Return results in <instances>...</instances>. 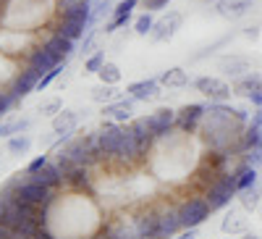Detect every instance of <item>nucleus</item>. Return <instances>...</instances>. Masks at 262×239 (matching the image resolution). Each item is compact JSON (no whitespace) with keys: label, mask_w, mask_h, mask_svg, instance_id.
<instances>
[{"label":"nucleus","mask_w":262,"mask_h":239,"mask_svg":"<svg viewBox=\"0 0 262 239\" xmlns=\"http://www.w3.org/2000/svg\"><path fill=\"white\" fill-rule=\"evenodd\" d=\"M176 239H196V229H186V231L176 234Z\"/></svg>","instance_id":"obj_42"},{"label":"nucleus","mask_w":262,"mask_h":239,"mask_svg":"<svg viewBox=\"0 0 262 239\" xmlns=\"http://www.w3.org/2000/svg\"><path fill=\"white\" fill-rule=\"evenodd\" d=\"M29 147H32V137H27V134H13L8 140V150L13 155H24Z\"/></svg>","instance_id":"obj_28"},{"label":"nucleus","mask_w":262,"mask_h":239,"mask_svg":"<svg viewBox=\"0 0 262 239\" xmlns=\"http://www.w3.org/2000/svg\"><path fill=\"white\" fill-rule=\"evenodd\" d=\"M221 71L228 76H244L249 71V58L244 55H226L221 58Z\"/></svg>","instance_id":"obj_19"},{"label":"nucleus","mask_w":262,"mask_h":239,"mask_svg":"<svg viewBox=\"0 0 262 239\" xmlns=\"http://www.w3.org/2000/svg\"><path fill=\"white\" fill-rule=\"evenodd\" d=\"M152 27H155V21H152V16H149V13H144V16H139V18L134 21V32H137V34H142V37H144V34H149V32H152Z\"/></svg>","instance_id":"obj_33"},{"label":"nucleus","mask_w":262,"mask_h":239,"mask_svg":"<svg viewBox=\"0 0 262 239\" xmlns=\"http://www.w3.org/2000/svg\"><path fill=\"white\" fill-rule=\"evenodd\" d=\"M170 0H144V6L149 8V11H158V8H163V6H168Z\"/></svg>","instance_id":"obj_39"},{"label":"nucleus","mask_w":262,"mask_h":239,"mask_svg":"<svg viewBox=\"0 0 262 239\" xmlns=\"http://www.w3.org/2000/svg\"><path fill=\"white\" fill-rule=\"evenodd\" d=\"M131 108H134V97L131 100H113L102 108V116L113 118V121H128L131 118Z\"/></svg>","instance_id":"obj_17"},{"label":"nucleus","mask_w":262,"mask_h":239,"mask_svg":"<svg viewBox=\"0 0 262 239\" xmlns=\"http://www.w3.org/2000/svg\"><path fill=\"white\" fill-rule=\"evenodd\" d=\"M63 182L74 187L76 192H90L92 189V176H90V168L86 166H71V171L63 173Z\"/></svg>","instance_id":"obj_10"},{"label":"nucleus","mask_w":262,"mask_h":239,"mask_svg":"<svg viewBox=\"0 0 262 239\" xmlns=\"http://www.w3.org/2000/svg\"><path fill=\"white\" fill-rule=\"evenodd\" d=\"M238 203H242L244 210H257V205H259V194L254 192V187L242 189V192H238Z\"/></svg>","instance_id":"obj_30"},{"label":"nucleus","mask_w":262,"mask_h":239,"mask_svg":"<svg viewBox=\"0 0 262 239\" xmlns=\"http://www.w3.org/2000/svg\"><path fill=\"white\" fill-rule=\"evenodd\" d=\"M121 140H123V129L121 126H116V124H102L100 126V132H97V147H100L102 161L118 158Z\"/></svg>","instance_id":"obj_4"},{"label":"nucleus","mask_w":262,"mask_h":239,"mask_svg":"<svg viewBox=\"0 0 262 239\" xmlns=\"http://www.w3.org/2000/svg\"><path fill=\"white\" fill-rule=\"evenodd\" d=\"M238 194V184H236V171L231 173V171H226V173H221L210 187H207V192H205V200H207V205H210V210H221L223 205H228L231 203V197H236Z\"/></svg>","instance_id":"obj_1"},{"label":"nucleus","mask_w":262,"mask_h":239,"mask_svg":"<svg viewBox=\"0 0 262 239\" xmlns=\"http://www.w3.org/2000/svg\"><path fill=\"white\" fill-rule=\"evenodd\" d=\"M259 194H262V189H259Z\"/></svg>","instance_id":"obj_46"},{"label":"nucleus","mask_w":262,"mask_h":239,"mask_svg":"<svg viewBox=\"0 0 262 239\" xmlns=\"http://www.w3.org/2000/svg\"><path fill=\"white\" fill-rule=\"evenodd\" d=\"M39 71L37 69H32V66H27L24 71H21L16 79H13V84H11V95L16 97V100H21V97H27L32 90H37V82H39Z\"/></svg>","instance_id":"obj_6"},{"label":"nucleus","mask_w":262,"mask_h":239,"mask_svg":"<svg viewBox=\"0 0 262 239\" xmlns=\"http://www.w3.org/2000/svg\"><path fill=\"white\" fill-rule=\"evenodd\" d=\"M221 229H223L226 234H238V231H247V221L231 213V215H226V221L221 224Z\"/></svg>","instance_id":"obj_31"},{"label":"nucleus","mask_w":262,"mask_h":239,"mask_svg":"<svg viewBox=\"0 0 262 239\" xmlns=\"http://www.w3.org/2000/svg\"><path fill=\"white\" fill-rule=\"evenodd\" d=\"M76 113L74 111H60L55 118H53V132L60 134V137H71V132L76 129Z\"/></svg>","instance_id":"obj_20"},{"label":"nucleus","mask_w":262,"mask_h":239,"mask_svg":"<svg viewBox=\"0 0 262 239\" xmlns=\"http://www.w3.org/2000/svg\"><path fill=\"white\" fill-rule=\"evenodd\" d=\"M259 147H262V142H259Z\"/></svg>","instance_id":"obj_47"},{"label":"nucleus","mask_w":262,"mask_h":239,"mask_svg":"<svg viewBox=\"0 0 262 239\" xmlns=\"http://www.w3.org/2000/svg\"><path fill=\"white\" fill-rule=\"evenodd\" d=\"M149 121V129L152 134H155V140L170 134V129L176 126V111H170V108H160V111H155L152 116H147Z\"/></svg>","instance_id":"obj_7"},{"label":"nucleus","mask_w":262,"mask_h":239,"mask_svg":"<svg viewBox=\"0 0 262 239\" xmlns=\"http://www.w3.org/2000/svg\"><path fill=\"white\" fill-rule=\"evenodd\" d=\"M247 100H249L252 105H257V108H262V90H259V92H252V95H249Z\"/></svg>","instance_id":"obj_41"},{"label":"nucleus","mask_w":262,"mask_h":239,"mask_svg":"<svg viewBox=\"0 0 262 239\" xmlns=\"http://www.w3.org/2000/svg\"><path fill=\"white\" fill-rule=\"evenodd\" d=\"M181 24V13H170L168 18H163V21H158L155 27H152V39L155 42H163V39H170L173 37V32H176V27Z\"/></svg>","instance_id":"obj_15"},{"label":"nucleus","mask_w":262,"mask_h":239,"mask_svg":"<svg viewBox=\"0 0 262 239\" xmlns=\"http://www.w3.org/2000/svg\"><path fill=\"white\" fill-rule=\"evenodd\" d=\"M29 66L37 69L39 74H48V71H53L55 66H60V61H58L45 45H42V48H37V50L29 53Z\"/></svg>","instance_id":"obj_12"},{"label":"nucleus","mask_w":262,"mask_h":239,"mask_svg":"<svg viewBox=\"0 0 262 239\" xmlns=\"http://www.w3.org/2000/svg\"><path fill=\"white\" fill-rule=\"evenodd\" d=\"M259 90H262V76H257V74H244L233 84V92L242 97H249L252 92H259Z\"/></svg>","instance_id":"obj_21"},{"label":"nucleus","mask_w":262,"mask_h":239,"mask_svg":"<svg viewBox=\"0 0 262 239\" xmlns=\"http://www.w3.org/2000/svg\"><path fill=\"white\" fill-rule=\"evenodd\" d=\"M163 87H186L189 84V76H186V71L184 69H168V71H163V76L158 79Z\"/></svg>","instance_id":"obj_22"},{"label":"nucleus","mask_w":262,"mask_h":239,"mask_svg":"<svg viewBox=\"0 0 262 239\" xmlns=\"http://www.w3.org/2000/svg\"><path fill=\"white\" fill-rule=\"evenodd\" d=\"M194 87L200 90L205 97H210L212 103H223L228 95H231V87L223 82V79H215V76H200L194 82Z\"/></svg>","instance_id":"obj_5"},{"label":"nucleus","mask_w":262,"mask_h":239,"mask_svg":"<svg viewBox=\"0 0 262 239\" xmlns=\"http://www.w3.org/2000/svg\"><path fill=\"white\" fill-rule=\"evenodd\" d=\"M48 163H50V161H48V155H39V158H34V161L29 163V168H27V171H29V173H34V171H39L42 166H48Z\"/></svg>","instance_id":"obj_38"},{"label":"nucleus","mask_w":262,"mask_h":239,"mask_svg":"<svg viewBox=\"0 0 262 239\" xmlns=\"http://www.w3.org/2000/svg\"><path fill=\"white\" fill-rule=\"evenodd\" d=\"M102 66H105V53H95V55L86 58L84 71H86V74H100V69H102Z\"/></svg>","instance_id":"obj_32"},{"label":"nucleus","mask_w":262,"mask_h":239,"mask_svg":"<svg viewBox=\"0 0 262 239\" xmlns=\"http://www.w3.org/2000/svg\"><path fill=\"white\" fill-rule=\"evenodd\" d=\"M244 239H259V236H254V234H244Z\"/></svg>","instance_id":"obj_45"},{"label":"nucleus","mask_w":262,"mask_h":239,"mask_svg":"<svg viewBox=\"0 0 262 239\" xmlns=\"http://www.w3.org/2000/svg\"><path fill=\"white\" fill-rule=\"evenodd\" d=\"M259 142H262V129L259 126H249L247 132L242 134V153H249V150L259 147Z\"/></svg>","instance_id":"obj_25"},{"label":"nucleus","mask_w":262,"mask_h":239,"mask_svg":"<svg viewBox=\"0 0 262 239\" xmlns=\"http://www.w3.org/2000/svg\"><path fill=\"white\" fill-rule=\"evenodd\" d=\"M76 3H84V0H58V13L66 11V8H71V6H76Z\"/></svg>","instance_id":"obj_40"},{"label":"nucleus","mask_w":262,"mask_h":239,"mask_svg":"<svg viewBox=\"0 0 262 239\" xmlns=\"http://www.w3.org/2000/svg\"><path fill=\"white\" fill-rule=\"evenodd\" d=\"M217 13L226 18H238L252 8V0H217Z\"/></svg>","instance_id":"obj_18"},{"label":"nucleus","mask_w":262,"mask_h":239,"mask_svg":"<svg viewBox=\"0 0 262 239\" xmlns=\"http://www.w3.org/2000/svg\"><path fill=\"white\" fill-rule=\"evenodd\" d=\"M60 71H63V69H60V66H55L53 71H48V74H42V76H39V82H37V92H42V90H45V87H50V84L55 82V76H58Z\"/></svg>","instance_id":"obj_34"},{"label":"nucleus","mask_w":262,"mask_h":239,"mask_svg":"<svg viewBox=\"0 0 262 239\" xmlns=\"http://www.w3.org/2000/svg\"><path fill=\"white\" fill-rule=\"evenodd\" d=\"M158 224H160V210H144L134 221V236L137 239H158Z\"/></svg>","instance_id":"obj_8"},{"label":"nucleus","mask_w":262,"mask_h":239,"mask_svg":"<svg viewBox=\"0 0 262 239\" xmlns=\"http://www.w3.org/2000/svg\"><path fill=\"white\" fill-rule=\"evenodd\" d=\"M16 103H18V100H16L11 92H0V116H6Z\"/></svg>","instance_id":"obj_36"},{"label":"nucleus","mask_w":262,"mask_h":239,"mask_svg":"<svg viewBox=\"0 0 262 239\" xmlns=\"http://www.w3.org/2000/svg\"><path fill=\"white\" fill-rule=\"evenodd\" d=\"M97 76H100L102 84H118V82H121V69L116 66V63H107V61H105V66L100 69Z\"/></svg>","instance_id":"obj_29"},{"label":"nucleus","mask_w":262,"mask_h":239,"mask_svg":"<svg viewBox=\"0 0 262 239\" xmlns=\"http://www.w3.org/2000/svg\"><path fill=\"white\" fill-rule=\"evenodd\" d=\"M210 205L205 197H189L179 205V218H181V226L184 229H196L202 226L207 218H210Z\"/></svg>","instance_id":"obj_2"},{"label":"nucleus","mask_w":262,"mask_h":239,"mask_svg":"<svg viewBox=\"0 0 262 239\" xmlns=\"http://www.w3.org/2000/svg\"><path fill=\"white\" fill-rule=\"evenodd\" d=\"M45 48H48V50H50V53L63 63L66 58H69V55L74 53V39H69V37H63V34H58V32H55V34L45 42Z\"/></svg>","instance_id":"obj_16"},{"label":"nucleus","mask_w":262,"mask_h":239,"mask_svg":"<svg viewBox=\"0 0 262 239\" xmlns=\"http://www.w3.org/2000/svg\"><path fill=\"white\" fill-rule=\"evenodd\" d=\"M137 8V0H121V3L113 8V13H116V18L118 16H131V11Z\"/></svg>","instance_id":"obj_35"},{"label":"nucleus","mask_w":262,"mask_h":239,"mask_svg":"<svg viewBox=\"0 0 262 239\" xmlns=\"http://www.w3.org/2000/svg\"><path fill=\"white\" fill-rule=\"evenodd\" d=\"M60 108H63V103L55 97V100H50L45 105H39V111H42V116H55V113H60Z\"/></svg>","instance_id":"obj_37"},{"label":"nucleus","mask_w":262,"mask_h":239,"mask_svg":"<svg viewBox=\"0 0 262 239\" xmlns=\"http://www.w3.org/2000/svg\"><path fill=\"white\" fill-rule=\"evenodd\" d=\"M181 218L179 210H160V224H158V239H173L181 231Z\"/></svg>","instance_id":"obj_11"},{"label":"nucleus","mask_w":262,"mask_h":239,"mask_svg":"<svg viewBox=\"0 0 262 239\" xmlns=\"http://www.w3.org/2000/svg\"><path fill=\"white\" fill-rule=\"evenodd\" d=\"M252 126H259V129H262V108H259V111L254 113V118H252Z\"/></svg>","instance_id":"obj_44"},{"label":"nucleus","mask_w":262,"mask_h":239,"mask_svg":"<svg viewBox=\"0 0 262 239\" xmlns=\"http://www.w3.org/2000/svg\"><path fill=\"white\" fill-rule=\"evenodd\" d=\"M134 100H155L160 95V82L155 79H142V82H134V84H128V90H126Z\"/></svg>","instance_id":"obj_13"},{"label":"nucleus","mask_w":262,"mask_h":239,"mask_svg":"<svg viewBox=\"0 0 262 239\" xmlns=\"http://www.w3.org/2000/svg\"><path fill=\"white\" fill-rule=\"evenodd\" d=\"M205 111H207V108L200 105V103L184 105L181 111H176V126L181 129V132H191V129L205 118Z\"/></svg>","instance_id":"obj_9"},{"label":"nucleus","mask_w":262,"mask_h":239,"mask_svg":"<svg viewBox=\"0 0 262 239\" xmlns=\"http://www.w3.org/2000/svg\"><path fill=\"white\" fill-rule=\"evenodd\" d=\"M27 173H29V171H27ZM18 200L32 203V205H39V208H50V205L55 203V189L39 184V182H32V179L27 176V182L18 187Z\"/></svg>","instance_id":"obj_3"},{"label":"nucleus","mask_w":262,"mask_h":239,"mask_svg":"<svg viewBox=\"0 0 262 239\" xmlns=\"http://www.w3.org/2000/svg\"><path fill=\"white\" fill-rule=\"evenodd\" d=\"M29 179H32V182H39V184H45V187H50V189H55L58 184H63V173H60L58 163H48V166H42L39 171L29 173Z\"/></svg>","instance_id":"obj_14"},{"label":"nucleus","mask_w":262,"mask_h":239,"mask_svg":"<svg viewBox=\"0 0 262 239\" xmlns=\"http://www.w3.org/2000/svg\"><path fill=\"white\" fill-rule=\"evenodd\" d=\"M254 182H257V168H254V166H242V168L236 171V184H238V192L254 187Z\"/></svg>","instance_id":"obj_24"},{"label":"nucleus","mask_w":262,"mask_h":239,"mask_svg":"<svg viewBox=\"0 0 262 239\" xmlns=\"http://www.w3.org/2000/svg\"><path fill=\"white\" fill-rule=\"evenodd\" d=\"M34 239H55V236H53V234H50V231H48V229H39V231H37V236H34Z\"/></svg>","instance_id":"obj_43"},{"label":"nucleus","mask_w":262,"mask_h":239,"mask_svg":"<svg viewBox=\"0 0 262 239\" xmlns=\"http://www.w3.org/2000/svg\"><path fill=\"white\" fill-rule=\"evenodd\" d=\"M86 27H90V24H81V21H63V18H60V24H58V34L69 37V39H79V37L86 32Z\"/></svg>","instance_id":"obj_23"},{"label":"nucleus","mask_w":262,"mask_h":239,"mask_svg":"<svg viewBox=\"0 0 262 239\" xmlns=\"http://www.w3.org/2000/svg\"><path fill=\"white\" fill-rule=\"evenodd\" d=\"M29 129V118H13V121H3L0 124V137H11V134H21Z\"/></svg>","instance_id":"obj_26"},{"label":"nucleus","mask_w":262,"mask_h":239,"mask_svg":"<svg viewBox=\"0 0 262 239\" xmlns=\"http://www.w3.org/2000/svg\"><path fill=\"white\" fill-rule=\"evenodd\" d=\"M116 95H118L116 84H100V87H95V90H92V100L95 103H113Z\"/></svg>","instance_id":"obj_27"}]
</instances>
